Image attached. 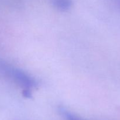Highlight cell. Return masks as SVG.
<instances>
[{"instance_id":"cell-1","label":"cell","mask_w":120,"mask_h":120,"mask_svg":"<svg viewBox=\"0 0 120 120\" xmlns=\"http://www.w3.org/2000/svg\"><path fill=\"white\" fill-rule=\"evenodd\" d=\"M0 71L24 89L36 87L37 83L34 78L22 70L15 69L4 61L0 60ZM23 89V90H24Z\"/></svg>"},{"instance_id":"cell-5","label":"cell","mask_w":120,"mask_h":120,"mask_svg":"<svg viewBox=\"0 0 120 120\" xmlns=\"http://www.w3.org/2000/svg\"><path fill=\"white\" fill-rule=\"evenodd\" d=\"M116 2H117V4L118 5V6L120 7V0H116Z\"/></svg>"},{"instance_id":"cell-3","label":"cell","mask_w":120,"mask_h":120,"mask_svg":"<svg viewBox=\"0 0 120 120\" xmlns=\"http://www.w3.org/2000/svg\"><path fill=\"white\" fill-rule=\"evenodd\" d=\"M60 110V112L62 113V114L63 115V117H65L66 120H82L80 119L77 117H76V116L73 114H71L69 111H67L66 110H65L63 108H61Z\"/></svg>"},{"instance_id":"cell-2","label":"cell","mask_w":120,"mask_h":120,"mask_svg":"<svg viewBox=\"0 0 120 120\" xmlns=\"http://www.w3.org/2000/svg\"><path fill=\"white\" fill-rule=\"evenodd\" d=\"M51 1L57 9L62 11L69 10L71 6V0H51Z\"/></svg>"},{"instance_id":"cell-4","label":"cell","mask_w":120,"mask_h":120,"mask_svg":"<svg viewBox=\"0 0 120 120\" xmlns=\"http://www.w3.org/2000/svg\"><path fill=\"white\" fill-rule=\"evenodd\" d=\"M23 96L26 98H31L32 97V93L30 90L28 89H24L22 91Z\"/></svg>"}]
</instances>
